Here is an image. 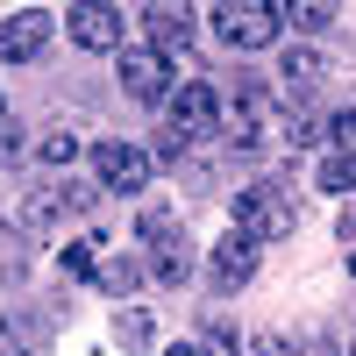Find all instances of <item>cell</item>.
Here are the masks:
<instances>
[{
  "label": "cell",
  "mask_w": 356,
  "mask_h": 356,
  "mask_svg": "<svg viewBox=\"0 0 356 356\" xmlns=\"http://www.w3.org/2000/svg\"><path fill=\"white\" fill-rule=\"evenodd\" d=\"M349 271H356V250H349Z\"/></svg>",
  "instance_id": "1f68e13d"
},
{
  "label": "cell",
  "mask_w": 356,
  "mask_h": 356,
  "mask_svg": "<svg viewBox=\"0 0 356 356\" xmlns=\"http://www.w3.org/2000/svg\"><path fill=\"white\" fill-rule=\"evenodd\" d=\"M65 36H72L79 50H122V8H107V0L65 8Z\"/></svg>",
  "instance_id": "52a82bcc"
},
{
  "label": "cell",
  "mask_w": 356,
  "mask_h": 356,
  "mask_svg": "<svg viewBox=\"0 0 356 356\" xmlns=\"http://www.w3.org/2000/svg\"><path fill=\"white\" fill-rule=\"evenodd\" d=\"M257 257H264V243L250 228H228L221 243H214V264H207V278H214V292L228 300V292H243L250 278H257Z\"/></svg>",
  "instance_id": "8992f818"
},
{
  "label": "cell",
  "mask_w": 356,
  "mask_h": 356,
  "mask_svg": "<svg viewBox=\"0 0 356 356\" xmlns=\"http://www.w3.org/2000/svg\"><path fill=\"white\" fill-rule=\"evenodd\" d=\"M178 235V214L171 207H150V214H143V243H171Z\"/></svg>",
  "instance_id": "7402d4cb"
},
{
  "label": "cell",
  "mask_w": 356,
  "mask_h": 356,
  "mask_svg": "<svg viewBox=\"0 0 356 356\" xmlns=\"http://www.w3.org/2000/svg\"><path fill=\"white\" fill-rule=\"evenodd\" d=\"M321 50H285V65H278V79H285V93H314L321 86Z\"/></svg>",
  "instance_id": "5bb4252c"
},
{
  "label": "cell",
  "mask_w": 356,
  "mask_h": 356,
  "mask_svg": "<svg viewBox=\"0 0 356 356\" xmlns=\"http://www.w3.org/2000/svg\"><path fill=\"white\" fill-rule=\"evenodd\" d=\"M150 271H157V285H186V278H193L186 235H171V243H150Z\"/></svg>",
  "instance_id": "4fadbf2b"
},
{
  "label": "cell",
  "mask_w": 356,
  "mask_h": 356,
  "mask_svg": "<svg viewBox=\"0 0 356 356\" xmlns=\"http://www.w3.org/2000/svg\"><path fill=\"white\" fill-rule=\"evenodd\" d=\"M314 186H321V193H356V157L328 150V157L314 164Z\"/></svg>",
  "instance_id": "ac0fdd59"
},
{
  "label": "cell",
  "mask_w": 356,
  "mask_h": 356,
  "mask_svg": "<svg viewBox=\"0 0 356 356\" xmlns=\"http://www.w3.org/2000/svg\"><path fill=\"white\" fill-rule=\"evenodd\" d=\"M307 356H342V349H307Z\"/></svg>",
  "instance_id": "f546056e"
},
{
  "label": "cell",
  "mask_w": 356,
  "mask_h": 356,
  "mask_svg": "<svg viewBox=\"0 0 356 356\" xmlns=\"http://www.w3.org/2000/svg\"><path fill=\"white\" fill-rule=\"evenodd\" d=\"M93 250H100V235H93V243H72V250H65V271H72V278H93V264H100Z\"/></svg>",
  "instance_id": "cb8c5ba5"
},
{
  "label": "cell",
  "mask_w": 356,
  "mask_h": 356,
  "mask_svg": "<svg viewBox=\"0 0 356 356\" xmlns=\"http://www.w3.org/2000/svg\"><path fill=\"white\" fill-rule=\"evenodd\" d=\"M143 29H150V50H164V57H178L193 43V8H178V0H150V8H143Z\"/></svg>",
  "instance_id": "9c48e42d"
},
{
  "label": "cell",
  "mask_w": 356,
  "mask_h": 356,
  "mask_svg": "<svg viewBox=\"0 0 356 356\" xmlns=\"http://www.w3.org/2000/svg\"><path fill=\"white\" fill-rule=\"evenodd\" d=\"M36 157H43L50 171H72V157H79V129H72V122H57V129L36 143Z\"/></svg>",
  "instance_id": "e0dca14e"
},
{
  "label": "cell",
  "mask_w": 356,
  "mask_h": 356,
  "mask_svg": "<svg viewBox=\"0 0 356 356\" xmlns=\"http://www.w3.org/2000/svg\"><path fill=\"white\" fill-rule=\"evenodd\" d=\"M164 356H207V349H200V342H178V349H164Z\"/></svg>",
  "instance_id": "f1b7e54d"
},
{
  "label": "cell",
  "mask_w": 356,
  "mask_h": 356,
  "mask_svg": "<svg viewBox=\"0 0 356 356\" xmlns=\"http://www.w3.org/2000/svg\"><path fill=\"white\" fill-rule=\"evenodd\" d=\"M349 356H356V335H349Z\"/></svg>",
  "instance_id": "d6a6232c"
},
{
  "label": "cell",
  "mask_w": 356,
  "mask_h": 356,
  "mask_svg": "<svg viewBox=\"0 0 356 356\" xmlns=\"http://www.w3.org/2000/svg\"><path fill=\"white\" fill-rule=\"evenodd\" d=\"M243 349H250V356H292V342H285V335H271V328H257Z\"/></svg>",
  "instance_id": "d4e9b609"
},
{
  "label": "cell",
  "mask_w": 356,
  "mask_h": 356,
  "mask_svg": "<svg viewBox=\"0 0 356 356\" xmlns=\"http://www.w3.org/2000/svg\"><path fill=\"white\" fill-rule=\"evenodd\" d=\"M114 342H122L129 356H143V349L157 342V321L143 314V307H122V314H114Z\"/></svg>",
  "instance_id": "9a60e30c"
},
{
  "label": "cell",
  "mask_w": 356,
  "mask_h": 356,
  "mask_svg": "<svg viewBox=\"0 0 356 356\" xmlns=\"http://www.w3.org/2000/svg\"><path fill=\"white\" fill-rule=\"evenodd\" d=\"M50 29H57V15H50V8H22V15H8V22H0V57H8V65H29V57H43Z\"/></svg>",
  "instance_id": "ba28073f"
},
{
  "label": "cell",
  "mask_w": 356,
  "mask_h": 356,
  "mask_svg": "<svg viewBox=\"0 0 356 356\" xmlns=\"http://www.w3.org/2000/svg\"><path fill=\"white\" fill-rule=\"evenodd\" d=\"M214 129H221V100H214V86H207V79H186V86L171 93V122H164V136H157V157L178 164L200 136H214Z\"/></svg>",
  "instance_id": "6da1fadb"
},
{
  "label": "cell",
  "mask_w": 356,
  "mask_h": 356,
  "mask_svg": "<svg viewBox=\"0 0 356 356\" xmlns=\"http://www.w3.org/2000/svg\"><path fill=\"white\" fill-rule=\"evenodd\" d=\"M0 122H8V100H0Z\"/></svg>",
  "instance_id": "4dcf8cb0"
},
{
  "label": "cell",
  "mask_w": 356,
  "mask_h": 356,
  "mask_svg": "<svg viewBox=\"0 0 356 356\" xmlns=\"http://www.w3.org/2000/svg\"><path fill=\"white\" fill-rule=\"evenodd\" d=\"M0 356H43V321H0Z\"/></svg>",
  "instance_id": "2e32d148"
},
{
  "label": "cell",
  "mask_w": 356,
  "mask_h": 356,
  "mask_svg": "<svg viewBox=\"0 0 356 356\" xmlns=\"http://www.w3.org/2000/svg\"><path fill=\"white\" fill-rule=\"evenodd\" d=\"M93 285L107 292V300H129V292L143 285V264H136V257H100V264H93Z\"/></svg>",
  "instance_id": "7c38bea8"
},
{
  "label": "cell",
  "mask_w": 356,
  "mask_h": 356,
  "mask_svg": "<svg viewBox=\"0 0 356 356\" xmlns=\"http://www.w3.org/2000/svg\"><path fill=\"white\" fill-rule=\"evenodd\" d=\"M22 271H29V235L0 228V278H22Z\"/></svg>",
  "instance_id": "ffe728a7"
},
{
  "label": "cell",
  "mask_w": 356,
  "mask_h": 356,
  "mask_svg": "<svg viewBox=\"0 0 356 356\" xmlns=\"http://www.w3.org/2000/svg\"><path fill=\"white\" fill-rule=\"evenodd\" d=\"M335 235H342V250H356V207H342V221H335Z\"/></svg>",
  "instance_id": "83f0119b"
},
{
  "label": "cell",
  "mask_w": 356,
  "mask_h": 356,
  "mask_svg": "<svg viewBox=\"0 0 356 356\" xmlns=\"http://www.w3.org/2000/svg\"><path fill=\"white\" fill-rule=\"evenodd\" d=\"M22 157V122H0V164Z\"/></svg>",
  "instance_id": "484cf974"
},
{
  "label": "cell",
  "mask_w": 356,
  "mask_h": 356,
  "mask_svg": "<svg viewBox=\"0 0 356 356\" xmlns=\"http://www.w3.org/2000/svg\"><path fill=\"white\" fill-rule=\"evenodd\" d=\"M207 349H214V356H235V335H228V321H207Z\"/></svg>",
  "instance_id": "4316f807"
},
{
  "label": "cell",
  "mask_w": 356,
  "mask_h": 356,
  "mask_svg": "<svg viewBox=\"0 0 356 356\" xmlns=\"http://www.w3.org/2000/svg\"><path fill=\"white\" fill-rule=\"evenodd\" d=\"M93 178H100V193H143L150 186V150L107 136V143H93Z\"/></svg>",
  "instance_id": "5b68a950"
},
{
  "label": "cell",
  "mask_w": 356,
  "mask_h": 356,
  "mask_svg": "<svg viewBox=\"0 0 356 356\" xmlns=\"http://www.w3.org/2000/svg\"><path fill=\"white\" fill-rule=\"evenodd\" d=\"M278 29H285V0H221L214 8V36L228 50H264L278 43Z\"/></svg>",
  "instance_id": "3957f363"
},
{
  "label": "cell",
  "mask_w": 356,
  "mask_h": 356,
  "mask_svg": "<svg viewBox=\"0 0 356 356\" xmlns=\"http://www.w3.org/2000/svg\"><path fill=\"white\" fill-rule=\"evenodd\" d=\"M235 228H250L257 243H278V235L300 228V193L292 178H257V186L235 193Z\"/></svg>",
  "instance_id": "7a4b0ae2"
},
{
  "label": "cell",
  "mask_w": 356,
  "mask_h": 356,
  "mask_svg": "<svg viewBox=\"0 0 356 356\" xmlns=\"http://www.w3.org/2000/svg\"><path fill=\"white\" fill-rule=\"evenodd\" d=\"M114 72H122V93L129 100H171V57L164 50H150V43H122L114 50Z\"/></svg>",
  "instance_id": "277c9868"
},
{
  "label": "cell",
  "mask_w": 356,
  "mask_h": 356,
  "mask_svg": "<svg viewBox=\"0 0 356 356\" xmlns=\"http://www.w3.org/2000/svg\"><path fill=\"white\" fill-rule=\"evenodd\" d=\"M264 122H271V107H264V93H243L235 107H221V136L235 143V150H250V143L264 136Z\"/></svg>",
  "instance_id": "8fae6325"
},
{
  "label": "cell",
  "mask_w": 356,
  "mask_h": 356,
  "mask_svg": "<svg viewBox=\"0 0 356 356\" xmlns=\"http://www.w3.org/2000/svg\"><path fill=\"white\" fill-rule=\"evenodd\" d=\"M72 207H65V186H36L22 200V235H36V243H50V235H65Z\"/></svg>",
  "instance_id": "30bf717a"
},
{
  "label": "cell",
  "mask_w": 356,
  "mask_h": 356,
  "mask_svg": "<svg viewBox=\"0 0 356 356\" xmlns=\"http://www.w3.org/2000/svg\"><path fill=\"white\" fill-rule=\"evenodd\" d=\"M278 136H285V143H292V150H307V143H314V136H321V129H314V114H307V107H300V100H292V107H285V114H278Z\"/></svg>",
  "instance_id": "44dd1931"
},
{
  "label": "cell",
  "mask_w": 356,
  "mask_h": 356,
  "mask_svg": "<svg viewBox=\"0 0 356 356\" xmlns=\"http://www.w3.org/2000/svg\"><path fill=\"white\" fill-rule=\"evenodd\" d=\"M328 136H335V150H342V157H356V107L328 114Z\"/></svg>",
  "instance_id": "603a6c76"
},
{
  "label": "cell",
  "mask_w": 356,
  "mask_h": 356,
  "mask_svg": "<svg viewBox=\"0 0 356 356\" xmlns=\"http://www.w3.org/2000/svg\"><path fill=\"white\" fill-rule=\"evenodd\" d=\"M285 22L314 36V29H328V22H335V8H328V0H285Z\"/></svg>",
  "instance_id": "d6986e66"
}]
</instances>
